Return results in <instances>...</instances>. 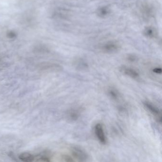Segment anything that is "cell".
I'll list each match as a JSON object with an SVG mask.
<instances>
[{
	"label": "cell",
	"mask_w": 162,
	"mask_h": 162,
	"mask_svg": "<svg viewBox=\"0 0 162 162\" xmlns=\"http://www.w3.org/2000/svg\"><path fill=\"white\" fill-rule=\"evenodd\" d=\"M72 155L78 161L86 162L87 161L89 156L85 151L79 147H72L71 150Z\"/></svg>",
	"instance_id": "1"
},
{
	"label": "cell",
	"mask_w": 162,
	"mask_h": 162,
	"mask_svg": "<svg viewBox=\"0 0 162 162\" xmlns=\"http://www.w3.org/2000/svg\"><path fill=\"white\" fill-rule=\"evenodd\" d=\"M120 45L118 42L115 41L107 42L101 46V50L107 53H114L119 50Z\"/></svg>",
	"instance_id": "2"
},
{
	"label": "cell",
	"mask_w": 162,
	"mask_h": 162,
	"mask_svg": "<svg viewBox=\"0 0 162 162\" xmlns=\"http://www.w3.org/2000/svg\"><path fill=\"white\" fill-rule=\"evenodd\" d=\"M144 104L146 108L150 112H151L153 115L157 116L158 121L161 123L162 122V116H161V111H160L157 108L155 107L154 105L147 101L144 102Z\"/></svg>",
	"instance_id": "3"
},
{
	"label": "cell",
	"mask_w": 162,
	"mask_h": 162,
	"mask_svg": "<svg viewBox=\"0 0 162 162\" xmlns=\"http://www.w3.org/2000/svg\"><path fill=\"white\" fill-rule=\"evenodd\" d=\"M95 133L100 142L102 144H106L107 142V139L102 126L100 124H97L95 126Z\"/></svg>",
	"instance_id": "4"
},
{
	"label": "cell",
	"mask_w": 162,
	"mask_h": 162,
	"mask_svg": "<svg viewBox=\"0 0 162 162\" xmlns=\"http://www.w3.org/2000/svg\"><path fill=\"white\" fill-rule=\"evenodd\" d=\"M120 71L124 75L128 76L133 79H137L139 77V74L137 71L128 67H121L120 69Z\"/></svg>",
	"instance_id": "5"
},
{
	"label": "cell",
	"mask_w": 162,
	"mask_h": 162,
	"mask_svg": "<svg viewBox=\"0 0 162 162\" xmlns=\"http://www.w3.org/2000/svg\"><path fill=\"white\" fill-rule=\"evenodd\" d=\"M19 159L25 162H31L34 161V157L32 154L29 153H22L19 157Z\"/></svg>",
	"instance_id": "6"
},
{
	"label": "cell",
	"mask_w": 162,
	"mask_h": 162,
	"mask_svg": "<svg viewBox=\"0 0 162 162\" xmlns=\"http://www.w3.org/2000/svg\"><path fill=\"white\" fill-rule=\"evenodd\" d=\"M110 9L107 6H103L98 8L97 10V15L98 16L104 18L110 14Z\"/></svg>",
	"instance_id": "7"
},
{
	"label": "cell",
	"mask_w": 162,
	"mask_h": 162,
	"mask_svg": "<svg viewBox=\"0 0 162 162\" xmlns=\"http://www.w3.org/2000/svg\"><path fill=\"white\" fill-rule=\"evenodd\" d=\"M68 117L70 120H77L79 117V113L76 110H71L68 112Z\"/></svg>",
	"instance_id": "8"
},
{
	"label": "cell",
	"mask_w": 162,
	"mask_h": 162,
	"mask_svg": "<svg viewBox=\"0 0 162 162\" xmlns=\"http://www.w3.org/2000/svg\"><path fill=\"white\" fill-rule=\"evenodd\" d=\"M144 34L147 37L153 38L154 37L155 35V31L153 28L151 27H149L144 30Z\"/></svg>",
	"instance_id": "9"
},
{
	"label": "cell",
	"mask_w": 162,
	"mask_h": 162,
	"mask_svg": "<svg viewBox=\"0 0 162 162\" xmlns=\"http://www.w3.org/2000/svg\"><path fill=\"white\" fill-rule=\"evenodd\" d=\"M109 93H110V96H111V97H112L113 99H117V98H118V94L116 91L113 90V89L110 90V91H109Z\"/></svg>",
	"instance_id": "10"
},
{
	"label": "cell",
	"mask_w": 162,
	"mask_h": 162,
	"mask_svg": "<svg viewBox=\"0 0 162 162\" xmlns=\"http://www.w3.org/2000/svg\"><path fill=\"white\" fill-rule=\"evenodd\" d=\"M63 161H66V162H72V161H74L72 159V158L71 157L69 156V155H63Z\"/></svg>",
	"instance_id": "11"
},
{
	"label": "cell",
	"mask_w": 162,
	"mask_h": 162,
	"mask_svg": "<svg viewBox=\"0 0 162 162\" xmlns=\"http://www.w3.org/2000/svg\"><path fill=\"white\" fill-rule=\"evenodd\" d=\"M8 37L10 39H14L16 37V34L14 32L11 31L8 33Z\"/></svg>",
	"instance_id": "12"
},
{
	"label": "cell",
	"mask_w": 162,
	"mask_h": 162,
	"mask_svg": "<svg viewBox=\"0 0 162 162\" xmlns=\"http://www.w3.org/2000/svg\"><path fill=\"white\" fill-rule=\"evenodd\" d=\"M153 72H155V73L157 74H161L162 73V69H161V68H155L153 70Z\"/></svg>",
	"instance_id": "13"
},
{
	"label": "cell",
	"mask_w": 162,
	"mask_h": 162,
	"mask_svg": "<svg viewBox=\"0 0 162 162\" xmlns=\"http://www.w3.org/2000/svg\"><path fill=\"white\" fill-rule=\"evenodd\" d=\"M136 58L135 56L130 55L128 57V60L132 62L136 61Z\"/></svg>",
	"instance_id": "14"
}]
</instances>
